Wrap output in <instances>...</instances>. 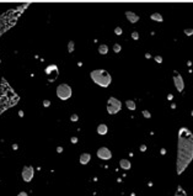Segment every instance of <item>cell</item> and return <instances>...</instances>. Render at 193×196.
Masks as SVG:
<instances>
[{
    "label": "cell",
    "mask_w": 193,
    "mask_h": 196,
    "mask_svg": "<svg viewBox=\"0 0 193 196\" xmlns=\"http://www.w3.org/2000/svg\"><path fill=\"white\" fill-rule=\"evenodd\" d=\"M33 178V169L31 167H25L22 169V179L28 183V181H31Z\"/></svg>",
    "instance_id": "52a82bcc"
},
{
    "label": "cell",
    "mask_w": 193,
    "mask_h": 196,
    "mask_svg": "<svg viewBox=\"0 0 193 196\" xmlns=\"http://www.w3.org/2000/svg\"><path fill=\"white\" fill-rule=\"evenodd\" d=\"M17 196H28V195H27V192L22 191V192H20V194H19V195H17Z\"/></svg>",
    "instance_id": "cb8c5ba5"
},
{
    "label": "cell",
    "mask_w": 193,
    "mask_h": 196,
    "mask_svg": "<svg viewBox=\"0 0 193 196\" xmlns=\"http://www.w3.org/2000/svg\"><path fill=\"white\" fill-rule=\"evenodd\" d=\"M132 38H133V40H135V41L139 40V33H138V32H132Z\"/></svg>",
    "instance_id": "ffe728a7"
},
{
    "label": "cell",
    "mask_w": 193,
    "mask_h": 196,
    "mask_svg": "<svg viewBox=\"0 0 193 196\" xmlns=\"http://www.w3.org/2000/svg\"><path fill=\"white\" fill-rule=\"evenodd\" d=\"M71 88L68 84H60L57 88V96L60 100H68L71 96Z\"/></svg>",
    "instance_id": "277c9868"
},
{
    "label": "cell",
    "mask_w": 193,
    "mask_h": 196,
    "mask_svg": "<svg viewBox=\"0 0 193 196\" xmlns=\"http://www.w3.org/2000/svg\"><path fill=\"white\" fill-rule=\"evenodd\" d=\"M43 105H44V106H49V101H47V100H46V101L43 102Z\"/></svg>",
    "instance_id": "4316f807"
},
{
    "label": "cell",
    "mask_w": 193,
    "mask_h": 196,
    "mask_svg": "<svg viewBox=\"0 0 193 196\" xmlns=\"http://www.w3.org/2000/svg\"><path fill=\"white\" fill-rule=\"evenodd\" d=\"M185 35H187V36L193 35V29H185Z\"/></svg>",
    "instance_id": "d6986e66"
},
{
    "label": "cell",
    "mask_w": 193,
    "mask_h": 196,
    "mask_svg": "<svg viewBox=\"0 0 193 196\" xmlns=\"http://www.w3.org/2000/svg\"><path fill=\"white\" fill-rule=\"evenodd\" d=\"M68 51L70 52V53H71L73 51H74V42H73V41H70V42L68 43Z\"/></svg>",
    "instance_id": "2e32d148"
},
{
    "label": "cell",
    "mask_w": 193,
    "mask_h": 196,
    "mask_svg": "<svg viewBox=\"0 0 193 196\" xmlns=\"http://www.w3.org/2000/svg\"><path fill=\"white\" fill-rule=\"evenodd\" d=\"M125 105H127V107H128L129 110H135V107H137L135 101H133V100H127V101H125Z\"/></svg>",
    "instance_id": "4fadbf2b"
},
{
    "label": "cell",
    "mask_w": 193,
    "mask_h": 196,
    "mask_svg": "<svg viewBox=\"0 0 193 196\" xmlns=\"http://www.w3.org/2000/svg\"><path fill=\"white\" fill-rule=\"evenodd\" d=\"M97 157L100 158V159H103V160H108L112 158V153L109 151L108 148L106 147H101L98 151H97Z\"/></svg>",
    "instance_id": "8992f818"
},
{
    "label": "cell",
    "mask_w": 193,
    "mask_h": 196,
    "mask_svg": "<svg viewBox=\"0 0 193 196\" xmlns=\"http://www.w3.org/2000/svg\"><path fill=\"white\" fill-rule=\"evenodd\" d=\"M151 20H154V21H157V22H162V15L161 14H159V12H154V14H151Z\"/></svg>",
    "instance_id": "7c38bea8"
},
{
    "label": "cell",
    "mask_w": 193,
    "mask_h": 196,
    "mask_svg": "<svg viewBox=\"0 0 193 196\" xmlns=\"http://www.w3.org/2000/svg\"><path fill=\"white\" fill-rule=\"evenodd\" d=\"M154 59H155V61H156L157 63H162V58H161L160 56H156V57L154 58Z\"/></svg>",
    "instance_id": "603a6c76"
},
{
    "label": "cell",
    "mask_w": 193,
    "mask_h": 196,
    "mask_svg": "<svg viewBox=\"0 0 193 196\" xmlns=\"http://www.w3.org/2000/svg\"><path fill=\"white\" fill-rule=\"evenodd\" d=\"M70 120L75 122V121H78V120H79V116H78L76 114H74V115H71V117H70Z\"/></svg>",
    "instance_id": "7402d4cb"
},
{
    "label": "cell",
    "mask_w": 193,
    "mask_h": 196,
    "mask_svg": "<svg viewBox=\"0 0 193 196\" xmlns=\"http://www.w3.org/2000/svg\"><path fill=\"white\" fill-rule=\"evenodd\" d=\"M173 84H175V86H176L177 91H180V93H182V91H183V88H185V82H183V78H182V75L180 73H177V72H175V74H173Z\"/></svg>",
    "instance_id": "5b68a950"
},
{
    "label": "cell",
    "mask_w": 193,
    "mask_h": 196,
    "mask_svg": "<svg viewBox=\"0 0 193 196\" xmlns=\"http://www.w3.org/2000/svg\"><path fill=\"white\" fill-rule=\"evenodd\" d=\"M90 77H91V79L93 80L95 84L102 86V88H107V86L111 84V82H112L111 74H109L107 70H103V69L92 70V72L90 73Z\"/></svg>",
    "instance_id": "7a4b0ae2"
},
{
    "label": "cell",
    "mask_w": 193,
    "mask_h": 196,
    "mask_svg": "<svg viewBox=\"0 0 193 196\" xmlns=\"http://www.w3.org/2000/svg\"><path fill=\"white\" fill-rule=\"evenodd\" d=\"M113 51H114L116 53H118V52H121V45H118V43H116V45L113 46Z\"/></svg>",
    "instance_id": "e0dca14e"
},
{
    "label": "cell",
    "mask_w": 193,
    "mask_h": 196,
    "mask_svg": "<svg viewBox=\"0 0 193 196\" xmlns=\"http://www.w3.org/2000/svg\"><path fill=\"white\" fill-rule=\"evenodd\" d=\"M175 196H187V192L182 189V186H178L176 192H175Z\"/></svg>",
    "instance_id": "5bb4252c"
},
{
    "label": "cell",
    "mask_w": 193,
    "mask_h": 196,
    "mask_svg": "<svg viewBox=\"0 0 193 196\" xmlns=\"http://www.w3.org/2000/svg\"><path fill=\"white\" fill-rule=\"evenodd\" d=\"M193 159V133L187 127H181L177 139L176 172L180 175L185 172Z\"/></svg>",
    "instance_id": "6da1fadb"
},
{
    "label": "cell",
    "mask_w": 193,
    "mask_h": 196,
    "mask_svg": "<svg viewBox=\"0 0 193 196\" xmlns=\"http://www.w3.org/2000/svg\"><path fill=\"white\" fill-rule=\"evenodd\" d=\"M125 17H127V19H128L132 24H135V22L139 21V16H138L135 12H133V11H125Z\"/></svg>",
    "instance_id": "ba28073f"
},
{
    "label": "cell",
    "mask_w": 193,
    "mask_h": 196,
    "mask_svg": "<svg viewBox=\"0 0 193 196\" xmlns=\"http://www.w3.org/2000/svg\"><path fill=\"white\" fill-rule=\"evenodd\" d=\"M143 116H144L145 119H150V117H151V114H150L148 110H144L143 111Z\"/></svg>",
    "instance_id": "ac0fdd59"
},
{
    "label": "cell",
    "mask_w": 193,
    "mask_h": 196,
    "mask_svg": "<svg viewBox=\"0 0 193 196\" xmlns=\"http://www.w3.org/2000/svg\"><path fill=\"white\" fill-rule=\"evenodd\" d=\"M119 165H121V168H122V169H124V170L130 169V162H129L128 159H121Z\"/></svg>",
    "instance_id": "8fae6325"
},
{
    "label": "cell",
    "mask_w": 193,
    "mask_h": 196,
    "mask_svg": "<svg viewBox=\"0 0 193 196\" xmlns=\"http://www.w3.org/2000/svg\"><path fill=\"white\" fill-rule=\"evenodd\" d=\"M71 142L73 143H76L78 142V138H76V137H71Z\"/></svg>",
    "instance_id": "d4e9b609"
},
{
    "label": "cell",
    "mask_w": 193,
    "mask_h": 196,
    "mask_svg": "<svg viewBox=\"0 0 193 196\" xmlns=\"http://www.w3.org/2000/svg\"><path fill=\"white\" fill-rule=\"evenodd\" d=\"M107 132H108V127L106 126L105 123L98 125V127H97V133H98V135H106Z\"/></svg>",
    "instance_id": "9c48e42d"
},
{
    "label": "cell",
    "mask_w": 193,
    "mask_h": 196,
    "mask_svg": "<svg viewBox=\"0 0 193 196\" xmlns=\"http://www.w3.org/2000/svg\"><path fill=\"white\" fill-rule=\"evenodd\" d=\"M191 114H192V116H193V111H192V112H191Z\"/></svg>",
    "instance_id": "83f0119b"
},
{
    "label": "cell",
    "mask_w": 193,
    "mask_h": 196,
    "mask_svg": "<svg viewBox=\"0 0 193 196\" xmlns=\"http://www.w3.org/2000/svg\"><path fill=\"white\" fill-rule=\"evenodd\" d=\"M140 151H141V152L146 151V147H145V146H141V147H140Z\"/></svg>",
    "instance_id": "484cf974"
},
{
    "label": "cell",
    "mask_w": 193,
    "mask_h": 196,
    "mask_svg": "<svg viewBox=\"0 0 193 196\" xmlns=\"http://www.w3.org/2000/svg\"><path fill=\"white\" fill-rule=\"evenodd\" d=\"M90 159H91V155L89 154V153H82V154L80 155V163L81 164H87L89 162H90Z\"/></svg>",
    "instance_id": "30bf717a"
},
{
    "label": "cell",
    "mask_w": 193,
    "mask_h": 196,
    "mask_svg": "<svg viewBox=\"0 0 193 196\" xmlns=\"http://www.w3.org/2000/svg\"><path fill=\"white\" fill-rule=\"evenodd\" d=\"M98 52H100L101 54L107 53V52H108V47H107V45H101L100 47H98Z\"/></svg>",
    "instance_id": "9a60e30c"
},
{
    "label": "cell",
    "mask_w": 193,
    "mask_h": 196,
    "mask_svg": "<svg viewBox=\"0 0 193 196\" xmlns=\"http://www.w3.org/2000/svg\"><path fill=\"white\" fill-rule=\"evenodd\" d=\"M122 109V102L116 98H109L108 99V105H107V112L109 115H116L118 114Z\"/></svg>",
    "instance_id": "3957f363"
},
{
    "label": "cell",
    "mask_w": 193,
    "mask_h": 196,
    "mask_svg": "<svg viewBox=\"0 0 193 196\" xmlns=\"http://www.w3.org/2000/svg\"><path fill=\"white\" fill-rule=\"evenodd\" d=\"M122 32H123V31H122L121 27H116V29H114V33H116V35H118V36H119V35H122Z\"/></svg>",
    "instance_id": "44dd1931"
}]
</instances>
